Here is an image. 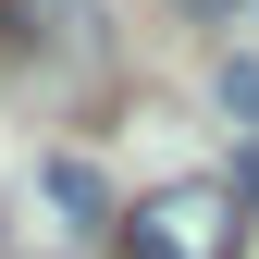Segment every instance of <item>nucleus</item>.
<instances>
[{
	"label": "nucleus",
	"mask_w": 259,
	"mask_h": 259,
	"mask_svg": "<svg viewBox=\"0 0 259 259\" xmlns=\"http://www.w3.org/2000/svg\"><path fill=\"white\" fill-rule=\"evenodd\" d=\"M123 259H235V185H160L123 210Z\"/></svg>",
	"instance_id": "1"
},
{
	"label": "nucleus",
	"mask_w": 259,
	"mask_h": 259,
	"mask_svg": "<svg viewBox=\"0 0 259 259\" xmlns=\"http://www.w3.org/2000/svg\"><path fill=\"white\" fill-rule=\"evenodd\" d=\"M50 210H74V222H111V185H99V160H50Z\"/></svg>",
	"instance_id": "2"
},
{
	"label": "nucleus",
	"mask_w": 259,
	"mask_h": 259,
	"mask_svg": "<svg viewBox=\"0 0 259 259\" xmlns=\"http://www.w3.org/2000/svg\"><path fill=\"white\" fill-rule=\"evenodd\" d=\"M222 111H235V123H247V136H259V62H247V50H235V62H222Z\"/></svg>",
	"instance_id": "3"
},
{
	"label": "nucleus",
	"mask_w": 259,
	"mask_h": 259,
	"mask_svg": "<svg viewBox=\"0 0 259 259\" xmlns=\"http://www.w3.org/2000/svg\"><path fill=\"white\" fill-rule=\"evenodd\" d=\"M0 13H13V37H62V25H74V0H0Z\"/></svg>",
	"instance_id": "4"
}]
</instances>
